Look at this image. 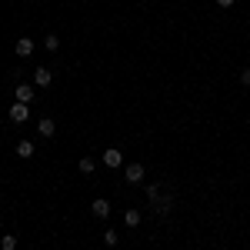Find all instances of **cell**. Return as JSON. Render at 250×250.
I'll list each match as a JSON object with an SVG mask.
<instances>
[{"label": "cell", "instance_id": "4fadbf2b", "mask_svg": "<svg viewBox=\"0 0 250 250\" xmlns=\"http://www.w3.org/2000/svg\"><path fill=\"white\" fill-rule=\"evenodd\" d=\"M43 50H60V40H57V34H47V40H43Z\"/></svg>", "mask_w": 250, "mask_h": 250}, {"label": "cell", "instance_id": "8992f818", "mask_svg": "<svg viewBox=\"0 0 250 250\" xmlns=\"http://www.w3.org/2000/svg\"><path fill=\"white\" fill-rule=\"evenodd\" d=\"M90 213H94V217H110V200L97 197L94 204H90Z\"/></svg>", "mask_w": 250, "mask_h": 250}, {"label": "cell", "instance_id": "52a82bcc", "mask_svg": "<svg viewBox=\"0 0 250 250\" xmlns=\"http://www.w3.org/2000/svg\"><path fill=\"white\" fill-rule=\"evenodd\" d=\"M34 47H37V43H34L30 37H20L14 50H17V57H30V54H34Z\"/></svg>", "mask_w": 250, "mask_h": 250}, {"label": "cell", "instance_id": "e0dca14e", "mask_svg": "<svg viewBox=\"0 0 250 250\" xmlns=\"http://www.w3.org/2000/svg\"><path fill=\"white\" fill-rule=\"evenodd\" d=\"M217 7H224V10H227V7H233V0H217Z\"/></svg>", "mask_w": 250, "mask_h": 250}, {"label": "cell", "instance_id": "7c38bea8", "mask_svg": "<svg viewBox=\"0 0 250 250\" xmlns=\"http://www.w3.org/2000/svg\"><path fill=\"white\" fill-rule=\"evenodd\" d=\"M124 224H127V227H137V224H140V210H134V207H130V210L124 213Z\"/></svg>", "mask_w": 250, "mask_h": 250}, {"label": "cell", "instance_id": "6da1fadb", "mask_svg": "<svg viewBox=\"0 0 250 250\" xmlns=\"http://www.w3.org/2000/svg\"><path fill=\"white\" fill-rule=\"evenodd\" d=\"M27 117H30V104H17V100H14V104H10V120H14V124H23Z\"/></svg>", "mask_w": 250, "mask_h": 250}, {"label": "cell", "instance_id": "ba28073f", "mask_svg": "<svg viewBox=\"0 0 250 250\" xmlns=\"http://www.w3.org/2000/svg\"><path fill=\"white\" fill-rule=\"evenodd\" d=\"M50 80H54V74H50L47 67H37V70H34V83H37V87H50Z\"/></svg>", "mask_w": 250, "mask_h": 250}, {"label": "cell", "instance_id": "30bf717a", "mask_svg": "<svg viewBox=\"0 0 250 250\" xmlns=\"http://www.w3.org/2000/svg\"><path fill=\"white\" fill-rule=\"evenodd\" d=\"M0 250H17V237L14 233H3L0 237Z\"/></svg>", "mask_w": 250, "mask_h": 250}, {"label": "cell", "instance_id": "9a60e30c", "mask_svg": "<svg viewBox=\"0 0 250 250\" xmlns=\"http://www.w3.org/2000/svg\"><path fill=\"white\" fill-rule=\"evenodd\" d=\"M104 244L107 247H117V230H104Z\"/></svg>", "mask_w": 250, "mask_h": 250}, {"label": "cell", "instance_id": "5b68a950", "mask_svg": "<svg viewBox=\"0 0 250 250\" xmlns=\"http://www.w3.org/2000/svg\"><path fill=\"white\" fill-rule=\"evenodd\" d=\"M37 134L40 137H54V134H57V124H54L50 117H40V120H37Z\"/></svg>", "mask_w": 250, "mask_h": 250}, {"label": "cell", "instance_id": "5bb4252c", "mask_svg": "<svg viewBox=\"0 0 250 250\" xmlns=\"http://www.w3.org/2000/svg\"><path fill=\"white\" fill-rule=\"evenodd\" d=\"M147 200H150V204H157V200H160V187H157V184H150V187H147Z\"/></svg>", "mask_w": 250, "mask_h": 250}, {"label": "cell", "instance_id": "277c9868", "mask_svg": "<svg viewBox=\"0 0 250 250\" xmlns=\"http://www.w3.org/2000/svg\"><path fill=\"white\" fill-rule=\"evenodd\" d=\"M14 100H17V104H30V100H34V87H30V83H17Z\"/></svg>", "mask_w": 250, "mask_h": 250}, {"label": "cell", "instance_id": "3957f363", "mask_svg": "<svg viewBox=\"0 0 250 250\" xmlns=\"http://www.w3.org/2000/svg\"><path fill=\"white\" fill-rule=\"evenodd\" d=\"M104 164H107L110 170H117V167L124 164V154H120L117 147H107V150H104Z\"/></svg>", "mask_w": 250, "mask_h": 250}, {"label": "cell", "instance_id": "2e32d148", "mask_svg": "<svg viewBox=\"0 0 250 250\" xmlns=\"http://www.w3.org/2000/svg\"><path fill=\"white\" fill-rule=\"evenodd\" d=\"M240 83H244V87H250V67L244 70V74H240Z\"/></svg>", "mask_w": 250, "mask_h": 250}, {"label": "cell", "instance_id": "9c48e42d", "mask_svg": "<svg viewBox=\"0 0 250 250\" xmlns=\"http://www.w3.org/2000/svg\"><path fill=\"white\" fill-rule=\"evenodd\" d=\"M34 150H37V147H34V140H20V144H17V157H20V160H30Z\"/></svg>", "mask_w": 250, "mask_h": 250}, {"label": "cell", "instance_id": "8fae6325", "mask_svg": "<svg viewBox=\"0 0 250 250\" xmlns=\"http://www.w3.org/2000/svg\"><path fill=\"white\" fill-rule=\"evenodd\" d=\"M77 170H80V173H94V170H97L94 157H83V160H80V164H77Z\"/></svg>", "mask_w": 250, "mask_h": 250}, {"label": "cell", "instance_id": "7a4b0ae2", "mask_svg": "<svg viewBox=\"0 0 250 250\" xmlns=\"http://www.w3.org/2000/svg\"><path fill=\"white\" fill-rule=\"evenodd\" d=\"M124 177H127V184H144V164H127Z\"/></svg>", "mask_w": 250, "mask_h": 250}]
</instances>
